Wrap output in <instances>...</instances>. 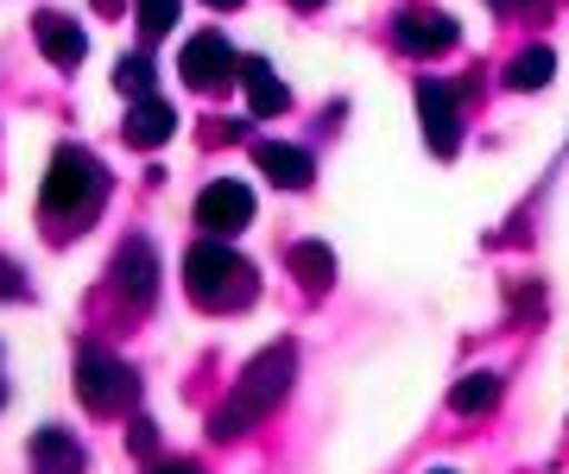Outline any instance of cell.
Masks as SVG:
<instances>
[{
	"label": "cell",
	"mask_w": 569,
	"mask_h": 474,
	"mask_svg": "<svg viewBox=\"0 0 569 474\" xmlns=\"http://www.w3.org/2000/svg\"><path fill=\"white\" fill-rule=\"evenodd\" d=\"M114 291H121L127 304H152L159 297V253H152V241H121V253H114Z\"/></svg>",
	"instance_id": "obj_8"
},
{
	"label": "cell",
	"mask_w": 569,
	"mask_h": 474,
	"mask_svg": "<svg viewBox=\"0 0 569 474\" xmlns=\"http://www.w3.org/2000/svg\"><path fill=\"white\" fill-rule=\"evenodd\" d=\"M121 133H127V145H140V152H146V145H164L171 133H178V114H171L159 95H146V102L127 108V127H121Z\"/></svg>",
	"instance_id": "obj_13"
},
{
	"label": "cell",
	"mask_w": 569,
	"mask_h": 474,
	"mask_svg": "<svg viewBox=\"0 0 569 474\" xmlns=\"http://www.w3.org/2000/svg\"><path fill=\"white\" fill-rule=\"evenodd\" d=\"M418 121H425L430 152H437V159H456V145H462V89L425 77V83H418Z\"/></svg>",
	"instance_id": "obj_6"
},
{
	"label": "cell",
	"mask_w": 569,
	"mask_h": 474,
	"mask_svg": "<svg viewBox=\"0 0 569 474\" xmlns=\"http://www.w3.org/2000/svg\"><path fill=\"white\" fill-rule=\"evenodd\" d=\"M241 83H247V102H253V114H266V121L291 108V89L272 77V63H266V58H247V63H241Z\"/></svg>",
	"instance_id": "obj_14"
},
{
	"label": "cell",
	"mask_w": 569,
	"mask_h": 474,
	"mask_svg": "<svg viewBox=\"0 0 569 474\" xmlns=\"http://www.w3.org/2000/svg\"><path fill=\"white\" fill-rule=\"evenodd\" d=\"M488 7H531V0H488Z\"/></svg>",
	"instance_id": "obj_22"
},
{
	"label": "cell",
	"mask_w": 569,
	"mask_h": 474,
	"mask_svg": "<svg viewBox=\"0 0 569 474\" xmlns=\"http://www.w3.org/2000/svg\"><path fill=\"white\" fill-rule=\"evenodd\" d=\"M291 7H323V0H291Z\"/></svg>",
	"instance_id": "obj_24"
},
{
	"label": "cell",
	"mask_w": 569,
	"mask_h": 474,
	"mask_svg": "<svg viewBox=\"0 0 569 474\" xmlns=\"http://www.w3.org/2000/svg\"><path fill=\"white\" fill-rule=\"evenodd\" d=\"M102 159L96 152H82V145H58L51 152V171H44V190H39V203L51 209V215H77V209L89 203H102Z\"/></svg>",
	"instance_id": "obj_3"
},
{
	"label": "cell",
	"mask_w": 569,
	"mask_h": 474,
	"mask_svg": "<svg viewBox=\"0 0 569 474\" xmlns=\"http://www.w3.org/2000/svg\"><path fill=\"white\" fill-rule=\"evenodd\" d=\"M127 450H133V455H152V450H159V431H152V417H133V431H127Z\"/></svg>",
	"instance_id": "obj_20"
},
{
	"label": "cell",
	"mask_w": 569,
	"mask_h": 474,
	"mask_svg": "<svg viewBox=\"0 0 569 474\" xmlns=\"http://www.w3.org/2000/svg\"><path fill=\"white\" fill-rule=\"evenodd\" d=\"M430 474H449V468H430Z\"/></svg>",
	"instance_id": "obj_26"
},
{
	"label": "cell",
	"mask_w": 569,
	"mask_h": 474,
	"mask_svg": "<svg viewBox=\"0 0 569 474\" xmlns=\"http://www.w3.org/2000/svg\"><path fill=\"white\" fill-rule=\"evenodd\" d=\"M493 399H500V373H468V380H456V392H449L456 412H488Z\"/></svg>",
	"instance_id": "obj_17"
},
{
	"label": "cell",
	"mask_w": 569,
	"mask_h": 474,
	"mask_svg": "<svg viewBox=\"0 0 569 474\" xmlns=\"http://www.w3.org/2000/svg\"><path fill=\"white\" fill-rule=\"evenodd\" d=\"M32 32H39V51H44L51 63H63V70H77L82 51H89L82 26H77V20H63V13H39V26H32Z\"/></svg>",
	"instance_id": "obj_12"
},
{
	"label": "cell",
	"mask_w": 569,
	"mask_h": 474,
	"mask_svg": "<svg viewBox=\"0 0 569 474\" xmlns=\"http://www.w3.org/2000/svg\"><path fill=\"white\" fill-rule=\"evenodd\" d=\"M183 285H190V297L203 310H241L260 297L253 266L234 248H222V241H197V248L183 253Z\"/></svg>",
	"instance_id": "obj_2"
},
{
	"label": "cell",
	"mask_w": 569,
	"mask_h": 474,
	"mask_svg": "<svg viewBox=\"0 0 569 474\" xmlns=\"http://www.w3.org/2000/svg\"><path fill=\"white\" fill-rule=\"evenodd\" d=\"M114 89L133 95V102H146V95H152V58H140V51L121 58V63H114Z\"/></svg>",
	"instance_id": "obj_19"
},
{
	"label": "cell",
	"mask_w": 569,
	"mask_h": 474,
	"mask_svg": "<svg viewBox=\"0 0 569 474\" xmlns=\"http://www.w3.org/2000/svg\"><path fill=\"white\" fill-rule=\"evenodd\" d=\"M253 209H260V203H253V190H247V184H234V178H216V184L197 196V222H203L216 241H222V234H241V228L253 222Z\"/></svg>",
	"instance_id": "obj_7"
},
{
	"label": "cell",
	"mask_w": 569,
	"mask_h": 474,
	"mask_svg": "<svg viewBox=\"0 0 569 474\" xmlns=\"http://www.w3.org/2000/svg\"><path fill=\"white\" fill-rule=\"evenodd\" d=\"M284 260H291V272H298L310 291H329V279H336V253L317 248V241H298V248L284 253Z\"/></svg>",
	"instance_id": "obj_15"
},
{
	"label": "cell",
	"mask_w": 569,
	"mask_h": 474,
	"mask_svg": "<svg viewBox=\"0 0 569 474\" xmlns=\"http://www.w3.org/2000/svg\"><path fill=\"white\" fill-rule=\"evenodd\" d=\"M209 7H222V13H228V7H241V0H209Z\"/></svg>",
	"instance_id": "obj_23"
},
{
	"label": "cell",
	"mask_w": 569,
	"mask_h": 474,
	"mask_svg": "<svg viewBox=\"0 0 569 474\" xmlns=\"http://www.w3.org/2000/svg\"><path fill=\"white\" fill-rule=\"evenodd\" d=\"M178 70H183V83L197 89V95H222V89L241 77V58H234V44H228L222 32H197V39L183 44Z\"/></svg>",
	"instance_id": "obj_5"
},
{
	"label": "cell",
	"mask_w": 569,
	"mask_h": 474,
	"mask_svg": "<svg viewBox=\"0 0 569 474\" xmlns=\"http://www.w3.org/2000/svg\"><path fill=\"white\" fill-rule=\"evenodd\" d=\"M550 77H557V51H550V44H531V51H519V58H512V70H507L512 89H545Z\"/></svg>",
	"instance_id": "obj_16"
},
{
	"label": "cell",
	"mask_w": 569,
	"mask_h": 474,
	"mask_svg": "<svg viewBox=\"0 0 569 474\" xmlns=\"http://www.w3.org/2000/svg\"><path fill=\"white\" fill-rule=\"evenodd\" d=\"M253 165H260L279 190H305L310 178H317V159H310L305 145H284V140H260L253 145Z\"/></svg>",
	"instance_id": "obj_10"
},
{
	"label": "cell",
	"mask_w": 569,
	"mask_h": 474,
	"mask_svg": "<svg viewBox=\"0 0 569 474\" xmlns=\"http://www.w3.org/2000/svg\"><path fill=\"white\" fill-rule=\"evenodd\" d=\"M291 380H298V349H291V342H272V349L247 367V380L234 386V399L216 412V436L228 443V436H241L247 424H260L266 412H279Z\"/></svg>",
	"instance_id": "obj_1"
},
{
	"label": "cell",
	"mask_w": 569,
	"mask_h": 474,
	"mask_svg": "<svg viewBox=\"0 0 569 474\" xmlns=\"http://www.w3.org/2000/svg\"><path fill=\"white\" fill-rule=\"evenodd\" d=\"M77 399L89 405V412H127L133 399H140V373L127 367L121 354L108 349H82L77 354Z\"/></svg>",
	"instance_id": "obj_4"
},
{
	"label": "cell",
	"mask_w": 569,
	"mask_h": 474,
	"mask_svg": "<svg viewBox=\"0 0 569 474\" xmlns=\"http://www.w3.org/2000/svg\"><path fill=\"white\" fill-rule=\"evenodd\" d=\"M26 455H32V474H82V443L58 424H44Z\"/></svg>",
	"instance_id": "obj_11"
},
{
	"label": "cell",
	"mask_w": 569,
	"mask_h": 474,
	"mask_svg": "<svg viewBox=\"0 0 569 474\" xmlns=\"http://www.w3.org/2000/svg\"><path fill=\"white\" fill-rule=\"evenodd\" d=\"M133 26H140V39H164L171 26H178V0H133Z\"/></svg>",
	"instance_id": "obj_18"
},
{
	"label": "cell",
	"mask_w": 569,
	"mask_h": 474,
	"mask_svg": "<svg viewBox=\"0 0 569 474\" xmlns=\"http://www.w3.org/2000/svg\"><path fill=\"white\" fill-rule=\"evenodd\" d=\"M159 474H197V468H190V462H164Z\"/></svg>",
	"instance_id": "obj_21"
},
{
	"label": "cell",
	"mask_w": 569,
	"mask_h": 474,
	"mask_svg": "<svg viewBox=\"0 0 569 474\" xmlns=\"http://www.w3.org/2000/svg\"><path fill=\"white\" fill-rule=\"evenodd\" d=\"M0 399H7V380H0Z\"/></svg>",
	"instance_id": "obj_25"
},
{
	"label": "cell",
	"mask_w": 569,
	"mask_h": 474,
	"mask_svg": "<svg viewBox=\"0 0 569 474\" xmlns=\"http://www.w3.org/2000/svg\"><path fill=\"white\" fill-rule=\"evenodd\" d=\"M456 39H462L456 20L437 13V7H411L406 20H399V51H411V58H437V51H449Z\"/></svg>",
	"instance_id": "obj_9"
}]
</instances>
